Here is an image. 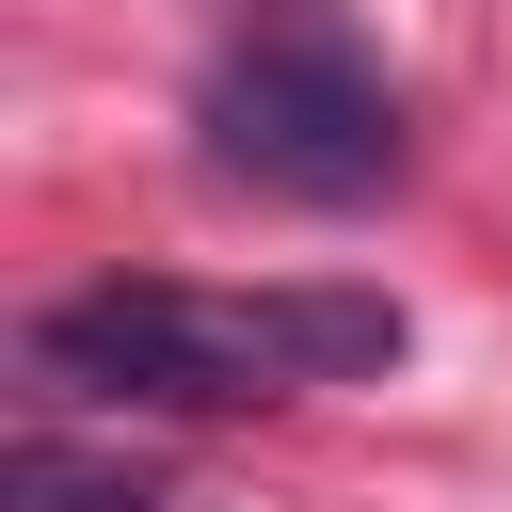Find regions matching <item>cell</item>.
<instances>
[{
  "instance_id": "6da1fadb",
  "label": "cell",
  "mask_w": 512,
  "mask_h": 512,
  "mask_svg": "<svg viewBox=\"0 0 512 512\" xmlns=\"http://www.w3.org/2000/svg\"><path fill=\"white\" fill-rule=\"evenodd\" d=\"M32 368L96 384V400L224 416V400L400 368V304L384 288H336V272H288V288H80V304L32 320Z\"/></svg>"
},
{
  "instance_id": "3957f363",
  "label": "cell",
  "mask_w": 512,
  "mask_h": 512,
  "mask_svg": "<svg viewBox=\"0 0 512 512\" xmlns=\"http://www.w3.org/2000/svg\"><path fill=\"white\" fill-rule=\"evenodd\" d=\"M16 512H144V480H128V464H80V448L32 432V448H16Z\"/></svg>"
},
{
  "instance_id": "7a4b0ae2",
  "label": "cell",
  "mask_w": 512,
  "mask_h": 512,
  "mask_svg": "<svg viewBox=\"0 0 512 512\" xmlns=\"http://www.w3.org/2000/svg\"><path fill=\"white\" fill-rule=\"evenodd\" d=\"M208 160L256 176V192H288V208H368V192H400V96L336 32L288 16V32H256V48L208 64Z\"/></svg>"
}]
</instances>
